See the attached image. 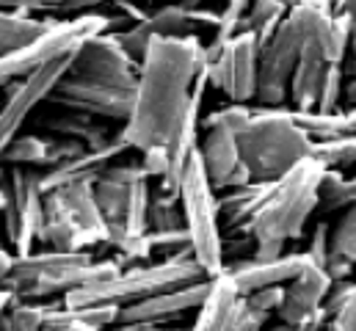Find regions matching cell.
<instances>
[{"instance_id":"cell-1","label":"cell","mask_w":356,"mask_h":331,"mask_svg":"<svg viewBox=\"0 0 356 331\" xmlns=\"http://www.w3.org/2000/svg\"><path fill=\"white\" fill-rule=\"evenodd\" d=\"M204 64L207 53L196 33L149 39L138 58L133 111L119 130L127 152H144L172 138L199 86L207 81Z\"/></svg>"},{"instance_id":"cell-2","label":"cell","mask_w":356,"mask_h":331,"mask_svg":"<svg viewBox=\"0 0 356 331\" xmlns=\"http://www.w3.org/2000/svg\"><path fill=\"white\" fill-rule=\"evenodd\" d=\"M323 171L326 166L309 155L298 161L284 177L273 179L270 193L260 204V210L252 216V221L243 227V232H249L257 243L301 241L312 213H318V188Z\"/></svg>"},{"instance_id":"cell-3","label":"cell","mask_w":356,"mask_h":331,"mask_svg":"<svg viewBox=\"0 0 356 331\" xmlns=\"http://www.w3.org/2000/svg\"><path fill=\"white\" fill-rule=\"evenodd\" d=\"M312 136L298 127L287 105L254 108L249 122L238 130L241 161L249 168L252 182H273L293 166L312 155Z\"/></svg>"},{"instance_id":"cell-4","label":"cell","mask_w":356,"mask_h":331,"mask_svg":"<svg viewBox=\"0 0 356 331\" xmlns=\"http://www.w3.org/2000/svg\"><path fill=\"white\" fill-rule=\"evenodd\" d=\"M122 265L116 259H94L89 251H61L44 248L28 257H19L6 276L3 287L14 298L25 301H44L56 296H67L83 284L99 282L105 276L119 273Z\"/></svg>"},{"instance_id":"cell-5","label":"cell","mask_w":356,"mask_h":331,"mask_svg":"<svg viewBox=\"0 0 356 331\" xmlns=\"http://www.w3.org/2000/svg\"><path fill=\"white\" fill-rule=\"evenodd\" d=\"M207 279L202 265L193 257H177V259H158V262H136L124 265L119 273L105 276L99 282L83 284L61 298L64 307H91V304H116L130 307L141 298H149L155 293L182 287L191 282Z\"/></svg>"},{"instance_id":"cell-6","label":"cell","mask_w":356,"mask_h":331,"mask_svg":"<svg viewBox=\"0 0 356 331\" xmlns=\"http://www.w3.org/2000/svg\"><path fill=\"white\" fill-rule=\"evenodd\" d=\"M179 204H182L185 229L193 248V259L202 265L207 279L221 276L227 271V257H224V235H221V218H218V193L204 171L199 150L193 152L191 163L182 174Z\"/></svg>"},{"instance_id":"cell-7","label":"cell","mask_w":356,"mask_h":331,"mask_svg":"<svg viewBox=\"0 0 356 331\" xmlns=\"http://www.w3.org/2000/svg\"><path fill=\"white\" fill-rule=\"evenodd\" d=\"M111 28H113V17L99 14V11L53 19L39 36L0 53V88L28 78L31 72H36L39 67H44L56 58L72 56L89 36H97Z\"/></svg>"},{"instance_id":"cell-8","label":"cell","mask_w":356,"mask_h":331,"mask_svg":"<svg viewBox=\"0 0 356 331\" xmlns=\"http://www.w3.org/2000/svg\"><path fill=\"white\" fill-rule=\"evenodd\" d=\"M6 185H8V204L3 213V227L14 257L19 259L33 254V243H42L44 193L39 188V168L8 166Z\"/></svg>"},{"instance_id":"cell-9","label":"cell","mask_w":356,"mask_h":331,"mask_svg":"<svg viewBox=\"0 0 356 331\" xmlns=\"http://www.w3.org/2000/svg\"><path fill=\"white\" fill-rule=\"evenodd\" d=\"M260 72V39L252 31H241L221 50L207 56L204 78L207 86L221 91L229 102H254Z\"/></svg>"},{"instance_id":"cell-10","label":"cell","mask_w":356,"mask_h":331,"mask_svg":"<svg viewBox=\"0 0 356 331\" xmlns=\"http://www.w3.org/2000/svg\"><path fill=\"white\" fill-rule=\"evenodd\" d=\"M290 14V11H287ZM301 36L290 17L273 31L266 45H260V72H257V97L263 108H279L290 102V78L301 58Z\"/></svg>"},{"instance_id":"cell-11","label":"cell","mask_w":356,"mask_h":331,"mask_svg":"<svg viewBox=\"0 0 356 331\" xmlns=\"http://www.w3.org/2000/svg\"><path fill=\"white\" fill-rule=\"evenodd\" d=\"M133 97H136V88L108 86V83L94 81L89 75H78L70 70L56 83L50 102L61 105L67 111H75V113H86L94 119H111V122L124 124L133 111Z\"/></svg>"},{"instance_id":"cell-12","label":"cell","mask_w":356,"mask_h":331,"mask_svg":"<svg viewBox=\"0 0 356 331\" xmlns=\"http://www.w3.org/2000/svg\"><path fill=\"white\" fill-rule=\"evenodd\" d=\"M72 58H75V53H72V56H64V58H56V61L39 67L36 72H31L28 78H22V81H17L11 86L8 99L0 105V158H3L6 147L22 133L25 119H28L44 99H50L56 83L70 72Z\"/></svg>"},{"instance_id":"cell-13","label":"cell","mask_w":356,"mask_h":331,"mask_svg":"<svg viewBox=\"0 0 356 331\" xmlns=\"http://www.w3.org/2000/svg\"><path fill=\"white\" fill-rule=\"evenodd\" d=\"M218 25V11H207V8H188L182 3H172V6H161L155 11H147L144 19L127 25L124 31H116L122 45L130 50V56L141 58L149 39L152 36H188V33H196L202 28L207 31H216Z\"/></svg>"},{"instance_id":"cell-14","label":"cell","mask_w":356,"mask_h":331,"mask_svg":"<svg viewBox=\"0 0 356 331\" xmlns=\"http://www.w3.org/2000/svg\"><path fill=\"white\" fill-rule=\"evenodd\" d=\"M72 72L89 75L94 81H102L119 88H136L138 78V58L130 56V50L122 45L119 33L102 31L97 36H89L72 58Z\"/></svg>"},{"instance_id":"cell-15","label":"cell","mask_w":356,"mask_h":331,"mask_svg":"<svg viewBox=\"0 0 356 331\" xmlns=\"http://www.w3.org/2000/svg\"><path fill=\"white\" fill-rule=\"evenodd\" d=\"M141 179H147L141 163H116V161L94 179V196L108 221L105 246H113L116 251L124 246V218L130 210L133 191Z\"/></svg>"},{"instance_id":"cell-16","label":"cell","mask_w":356,"mask_h":331,"mask_svg":"<svg viewBox=\"0 0 356 331\" xmlns=\"http://www.w3.org/2000/svg\"><path fill=\"white\" fill-rule=\"evenodd\" d=\"M199 155L204 171L216 188V193L227 191V188H241L252 182L249 168L241 161V150H238V133L229 127H207L204 138L199 144Z\"/></svg>"},{"instance_id":"cell-17","label":"cell","mask_w":356,"mask_h":331,"mask_svg":"<svg viewBox=\"0 0 356 331\" xmlns=\"http://www.w3.org/2000/svg\"><path fill=\"white\" fill-rule=\"evenodd\" d=\"M213 279H202V282H191L182 287H172L163 293H155L149 298H141L130 307H122V318L119 323H136V321H149V323H169L185 312H193L204 304L207 293H210Z\"/></svg>"},{"instance_id":"cell-18","label":"cell","mask_w":356,"mask_h":331,"mask_svg":"<svg viewBox=\"0 0 356 331\" xmlns=\"http://www.w3.org/2000/svg\"><path fill=\"white\" fill-rule=\"evenodd\" d=\"M332 287H334V276L326 268H321L315 262L307 265L296 279H290L284 284V298L276 309V318L296 329L304 318H309L312 312H318L326 304Z\"/></svg>"},{"instance_id":"cell-19","label":"cell","mask_w":356,"mask_h":331,"mask_svg":"<svg viewBox=\"0 0 356 331\" xmlns=\"http://www.w3.org/2000/svg\"><path fill=\"white\" fill-rule=\"evenodd\" d=\"M44 202L64 213L72 224H78L94 246L108 241V221L97 204L94 196V179H81V182H67L50 193H44Z\"/></svg>"},{"instance_id":"cell-20","label":"cell","mask_w":356,"mask_h":331,"mask_svg":"<svg viewBox=\"0 0 356 331\" xmlns=\"http://www.w3.org/2000/svg\"><path fill=\"white\" fill-rule=\"evenodd\" d=\"M307 265H312L307 251H293V254H282L276 259H238L232 265H227V273L232 276L235 287L241 296H249L254 290L263 287H276V284H287L290 279H296Z\"/></svg>"},{"instance_id":"cell-21","label":"cell","mask_w":356,"mask_h":331,"mask_svg":"<svg viewBox=\"0 0 356 331\" xmlns=\"http://www.w3.org/2000/svg\"><path fill=\"white\" fill-rule=\"evenodd\" d=\"M86 152L81 144L67 141V138H44L36 133H19L3 152V166H22V168H50L61 161Z\"/></svg>"},{"instance_id":"cell-22","label":"cell","mask_w":356,"mask_h":331,"mask_svg":"<svg viewBox=\"0 0 356 331\" xmlns=\"http://www.w3.org/2000/svg\"><path fill=\"white\" fill-rule=\"evenodd\" d=\"M127 147L124 141L119 138L116 144H111L108 150H99V152H81V155H72L67 161H61L58 166H50V168H39V188L42 193H50L67 182H81V179H97L108 166L113 163L119 155H124Z\"/></svg>"},{"instance_id":"cell-23","label":"cell","mask_w":356,"mask_h":331,"mask_svg":"<svg viewBox=\"0 0 356 331\" xmlns=\"http://www.w3.org/2000/svg\"><path fill=\"white\" fill-rule=\"evenodd\" d=\"M238 307H241V293L232 276L224 271L221 276L213 279L210 293L199 307L196 321L191 323V331H232Z\"/></svg>"},{"instance_id":"cell-24","label":"cell","mask_w":356,"mask_h":331,"mask_svg":"<svg viewBox=\"0 0 356 331\" xmlns=\"http://www.w3.org/2000/svg\"><path fill=\"white\" fill-rule=\"evenodd\" d=\"M273 182H249L241 188H227L218 193V218L221 227L229 232H243V227L252 221V216L260 210L270 193Z\"/></svg>"},{"instance_id":"cell-25","label":"cell","mask_w":356,"mask_h":331,"mask_svg":"<svg viewBox=\"0 0 356 331\" xmlns=\"http://www.w3.org/2000/svg\"><path fill=\"white\" fill-rule=\"evenodd\" d=\"M91 119H94V116L70 111L67 116L47 119V122H44V127H47V133H53V136H58V138H67V141L81 144L86 152L108 150L111 144H116V141H119V133H111L105 124L91 122Z\"/></svg>"},{"instance_id":"cell-26","label":"cell","mask_w":356,"mask_h":331,"mask_svg":"<svg viewBox=\"0 0 356 331\" xmlns=\"http://www.w3.org/2000/svg\"><path fill=\"white\" fill-rule=\"evenodd\" d=\"M326 70H329V61L323 56L309 53V50L301 53V58L293 70V78H290V108H298V111L315 108Z\"/></svg>"},{"instance_id":"cell-27","label":"cell","mask_w":356,"mask_h":331,"mask_svg":"<svg viewBox=\"0 0 356 331\" xmlns=\"http://www.w3.org/2000/svg\"><path fill=\"white\" fill-rule=\"evenodd\" d=\"M356 268V204L346 207L337 227L332 229V246L326 271L334 276V282L348 279Z\"/></svg>"},{"instance_id":"cell-28","label":"cell","mask_w":356,"mask_h":331,"mask_svg":"<svg viewBox=\"0 0 356 331\" xmlns=\"http://www.w3.org/2000/svg\"><path fill=\"white\" fill-rule=\"evenodd\" d=\"M323 307L329 315L326 331H356V282H334Z\"/></svg>"},{"instance_id":"cell-29","label":"cell","mask_w":356,"mask_h":331,"mask_svg":"<svg viewBox=\"0 0 356 331\" xmlns=\"http://www.w3.org/2000/svg\"><path fill=\"white\" fill-rule=\"evenodd\" d=\"M47 304L11 298L6 312L0 315V331H44L47 329Z\"/></svg>"},{"instance_id":"cell-30","label":"cell","mask_w":356,"mask_h":331,"mask_svg":"<svg viewBox=\"0 0 356 331\" xmlns=\"http://www.w3.org/2000/svg\"><path fill=\"white\" fill-rule=\"evenodd\" d=\"M321 202L318 210L332 213V210H346L356 204V177H343L340 168H326L321 177Z\"/></svg>"},{"instance_id":"cell-31","label":"cell","mask_w":356,"mask_h":331,"mask_svg":"<svg viewBox=\"0 0 356 331\" xmlns=\"http://www.w3.org/2000/svg\"><path fill=\"white\" fill-rule=\"evenodd\" d=\"M185 229V216L179 204V193L158 188L149 199V232H177Z\"/></svg>"},{"instance_id":"cell-32","label":"cell","mask_w":356,"mask_h":331,"mask_svg":"<svg viewBox=\"0 0 356 331\" xmlns=\"http://www.w3.org/2000/svg\"><path fill=\"white\" fill-rule=\"evenodd\" d=\"M287 11H290V6L284 0H252L249 11H246L243 31H252L260 39V45H266L273 36V31L282 25V19L287 17Z\"/></svg>"},{"instance_id":"cell-33","label":"cell","mask_w":356,"mask_h":331,"mask_svg":"<svg viewBox=\"0 0 356 331\" xmlns=\"http://www.w3.org/2000/svg\"><path fill=\"white\" fill-rule=\"evenodd\" d=\"M53 19H39V17H22V14H11L0 8V53L25 45L28 39L39 36Z\"/></svg>"},{"instance_id":"cell-34","label":"cell","mask_w":356,"mask_h":331,"mask_svg":"<svg viewBox=\"0 0 356 331\" xmlns=\"http://www.w3.org/2000/svg\"><path fill=\"white\" fill-rule=\"evenodd\" d=\"M312 158L326 168H348L356 166V133H343L334 138H321L312 144Z\"/></svg>"},{"instance_id":"cell-35","label":"cell","mask_w":356,"mask_h":331,"mask_svg":"<svg viewBox=\"0 0 356 331\" xmlns=\"http://www.w3.org/2000/svg\"><path fill=\"white\" fill-rule=\"evenodd\" d=\"M343 99H346V64H329L323 86H321V94H318V102H315L312 111L337 113Z\"/></svg>"},{"instance_id":"cell-36","label":"cell","mask_w":356,"mask_h":331,"mask_svg":"<svg viewBox=\"0 0 356 331\" xmlns=\"http://www.w3.org/2000/svg\"><path fill=\"white\" fill-rule=\"evenodd\" d=\"M252 105H243V102H227L224 108H216L213 113H207L199 124L207 130V127H229V130H241L246 122H249V116H252Z\"/></svg>"},{"instance_id":"cell-37","label":"cell","mask_w":356,"mask_h":331,"mask_svg":"<svg viewBox=\"0 0 356 331\" xmlns=\"http://www.w3.org/2000/svg\"><path fill=\"white\" fill-rule=\"evenodd\" d=\"M141 155V168H144V174L149 177V179H163L166 177V171H169V152H166V144H155V147H149V150H144V152H138Z\"/></svg>"},{"instance_id":"cell-38","label":"cell","mask_w":356,"mask_h":331,"mask_svg":"<svg viewBox=\"0 0 356 331\" xmlns=\"http://www.w3.org/2000/svg\"><path fill=\"white\" fill-rule=\"evenodd\" d=\"M254 309L266 312V315H276L282 298H284V284H276V287H263V290H254L249 296H243Z\"/></svg>"},{"instance_id":"cell-39","label":"cell","mask_w":356,"mask_h":331,"mask_svg":"<svg viewBox=\"0 0 356 331\" xmlns=\"http://www.w3.org/2000/svg\"><path fill=\"white\" fill-rule=\"evenodd\" d=\"M329 246H332V227H329L326 221H321V224L315 227V232H312V241H309L307 254H309V259H312L315 265L326 268V259H329Z\"/></svg>"},{"instance_id":"cell-40","label":"cell","mask_w":356,"mask_h":331,"mask_svg":"<svg viewBox=\"0 0 356 331\" xmlns=\"http://www.w3.org/2000/svg\"><path fill=\"white\" fill-rule=\"evenodd\" d=\"M61 0H0V8L3 11H11V14H22V17H31L33 11H56Z\"/></svg>"},{"instance_id":"cell-41","label":"cell","mask_w":356,"mask_h":331,"mask_svg":"<svg viewBox=\"0 0 356 331\" xmlns=\"http://www.w3.org/2000/svg\"><path fill=\"white\" fill-rule=\"evenodd\" d=\"M105 3H108V0H61L56 11H61V14H67V17H78V14H91L94 8L105 6Z\"/></svg>"},{"instance_id":"cell-42","label":"cell","mask_w":356,"mask_h":331,"mask_svg":"<svg viewBox=\"0 0 356 331\" xmlns=\"http://www.w3.org/2000/svg\"><path fill=\"white\" fill-rule=\"evenodd\" d=\"M284 246H287V243H257V241H254V251H252V257H246V259H257V262L276 259V257L284 254Z\"/></svg>"},{"instance_id":"cell-43","label":"cell","mask_w":356,"mask_h":331,"mask_svg":"<svg viewBox=\"0 0 356 331\" xmlns=\"http://www.w3.org/2000/svg\"><path fill=\"white\" fill-rule=\"evenodd\" d=\"M14 262H17V257H14V251H8V248H3V243H0V287H3V282H6V276L11 273V268H14Z\"/></svg>"},{"instance_id":"cell-44","label":"cell","mask_w":356,"mask_h":331,"mask_svg":"<svg viewBox=\"0 0 356 331\" xmlns=\"http://www.w3.org/2000/svg\"><path fill=\"white\" fill-rule=\"evenodd\" d=\"M334 11L346 14V17L351 19V25H354V31H356V0H334Z\"/></svg>"},{"instance_id":"cell-45","label":"cell","mask_w":356,"mask_h":331,"mask_svg":"<svg viewBox=\"0 0 356 331\" xmlns=\"http://www.w3.org/2000/svg\"><path fill=\"white\" fill-rule=\"evenodd\" d=\"M6 204H8V185H6L3 166H0V218H3V213H6Z\"/></svg>"},{"instance_id":"cell-46","label":"cell","mask_w":356,"mask_h":331,"mask_svg":"<svg viewBox=\"0 0 356 331\" xmlns=\"http://www.w3.org/2000/svg\"><path fill=\"white\" fill-rule=\"evenodd\" d=\"M348 78H356V33L351 39V58H348Z\"/></svg>"},{"instance_id":"cell-47","label":"cell","mask_w":356,"mask_h":331,"mask_svg":"<svg viewBox=\"0 0 356 331\" xmlns=\"http://www.w3.org/2000/svg\"><path fill=\"white\" fill-rule=\"evenodd\" d=\"M346 99H348L351 105H356V78H348V81H346Z\"/></svg>"},{"instance_id":"cell-48","label":"cell","mask_w":356,"mask_h":331,"mask_svg":"<svg viewBox=\"0 0 356 331\" xmlns=\"http://www.w3.org/2000/svg\"><path fill=\"white\" fill-rule=\"evenodd\" d=\"M263 331H296V329H293L290 323H284V321H279V318H276V323H270V326L266 323V329Z\"/></svg>"},{"instance_id":"cell-49","label":"cell","mask_w":356,"mask_h":331,"mask_svg":"<svg viewBox=\"0 0 356 331\" xmlns=\"http://www.w3.org/2000/svg\"><path fill=\"white\" fill-rule=\"evenodd\" d=\"M11 298H14V296H11V293H8L6 287H0V315L6 312V307L11 304Z\"/></svg>"},{"instance_id":"cell-50","label":"cell","mask_w":356,"mask_h":331,"mask_svg":"<svg viewBox=\"0 0 356 331\" xmlns=\"http://www.w3.org/2000/svg\"><path fill=\"white\" fill-rule=\"evenodd\" d=\"M182 6H188V8H199L202 6V0H179Z\"/></svg>"},{"instance_id":"cell-51","label":"cell","mask_w":356,"mask_h":331,"mask_svg":"<svg viewBox=\"0 0 356 331\" xmlns=\"http://www.w3.org/2000/svg\"><path fill=\"white\" fill-rule=\"evenodd\" d=\"M348 113H351V119L356 122V105H351V108H348Z\"/></svg>"},{"instance_id":"cell-52","label":"cell","mask_w":356,"mask_h":331,"mask_svg":"<svg viewBox=\"0 0 356 331\" xmlns=\"http://www.w3.org/2000/svg\"><path fill=\"white\" fill-rule=\"evenodd\" d=\"M141 3H149V0H141Z\"/></svg>"},{"instance_id":"cell-53","label":"cell","mask_w":356,"mask_h":331,"mask_svg":"<svg viewBox=\"0 0 356 331\" xmlns=\"http://www.w3.org/2000/svg\"><path fill=\"white\" fill-rule=\"evenodd\" d=\"M44 331H53V329H44Z\"/></svg>"}]
</instances>
